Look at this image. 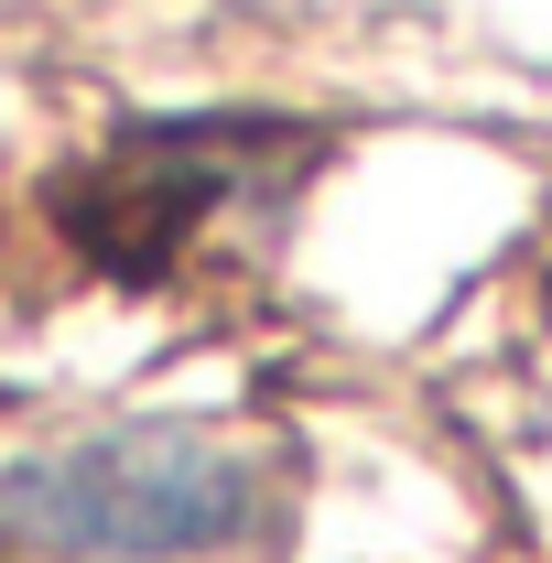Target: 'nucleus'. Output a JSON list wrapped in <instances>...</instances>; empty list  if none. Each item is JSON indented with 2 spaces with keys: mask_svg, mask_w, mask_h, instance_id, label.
<instances>
[{
  "mask_svg": "<svg viewBox=\"0 0 552 563\" xmlns=\"http://www.w3.org/2000/svg\"><path fill=\"white\" fill-rule=\"evenodd\" d=\"M261 509V466L207 433H98L76 455H33L0 477V531L66 563H163L217 553Z\"/></svg>",
  "mask_w": 552,
  "mask_h": 563,
  "instance_id": "nucleus-1",
  "label": "nucleus"
}]
</instances>
